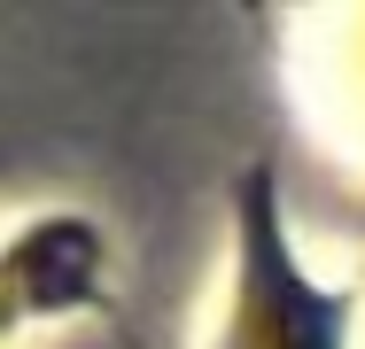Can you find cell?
I'll return each instance as SVG.
<instances>
[{
    "instance_id": "obj_1",
    "label": "cell",
    "mask_w": 365,
    "mask_h": 349,
    "mask_svg": "<svg viewBox=\"0 0 365 349\" xmlns=\"http://www.w3.org/2000/svg\"><path fill=\"white\" fill-rule=\"evenodd\" d=\"M225 349H342V295L303 279L264 171L241 179V287Z\"/></svg>"
}]
</instances>
